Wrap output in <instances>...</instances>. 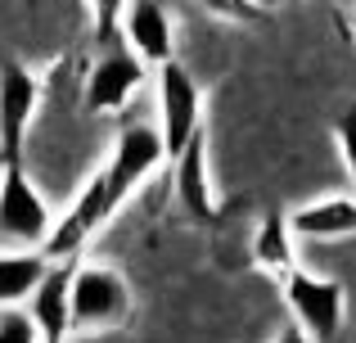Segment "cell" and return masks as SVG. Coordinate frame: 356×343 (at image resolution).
I'll use <instances>...</instances> for the list:
<instances>
[{
    "label": "cell",
    "mask_w": 356,
    "mask_h": 343,
    "mask_svg": "<svg viewBox=\"0 0 356 343\" xmlns=\"http://www.w3.org/2000/svg\"><path fill=\"white\" fill-rule=\"evenodd\" d=\"M131 285L118 266L104 262H72L68 276V326L72 339L77 335H104V330H118L131 321Z\"/></svg>",
    "instance_id": "cell-1"
},
{
    "label": "cell",
    "mask_w": 356,
    "mask_h": 343,
    "mask_svg": "<svg viewBox=\"0 0 356 343\" xmlns=\"http://www.w3.org/2000/svg\"><path fill=\"white\" fill-rule=\"evenodd\" d=\"M289 303V317L307 330L316 343H334L343 335V321H348V289H343L334 276H316V271H293L280 280Z\"/></svg>",
    "instance_id": "cell-2"
},
{
    "label": "cell",
    "mask_w": 356,
    "mask_h": 343,
    "mask_svg": "<svg viewBox=\"0 0 356 343\" xmlns=\"http://www.w3.org/2000/svg\"><path fill=\"white\" fill-rule=\"evenodd\" d=\"M163 163H167V145H163V131H158V127H140V122L136 127H122L118 141H113V154H108V163L99 168V181H104V190H108L113 212L158 168H163Z\"/></svg>",
    "instance_id": "cell-3"
},
{
    "label": "cell",
    "mask_w": 356,
    "mask_h": 343,
    "mask_svg": "<svg viewBox=\"0 0 356 343\" xmlns=\"http://www.w3.org/2000/svg\"><path fill=\"white\" fill-rule=\"evenodd\" d=\"M50 226H54V212L45 203L41 185L32 181L27 163H5V172H0V235L9 244L41 248Z\"/></svg>",
    "instance_id": "cell-4"
},
{
    "label": "cell",
    "mask_w": 356,
    "mask_h": 343,
    "mask_svg": "<svg viewBox=\"0 0 356 343\" xmlns=\"http://www.w3.org/2000/svg\"><path fill=\"white\" fill-rule=\"evenodd\" d=\"M154 90H158V131H163L167 159H176L203 131V90L190 77V68L176 63V59L158 63Z\"/></svg>",
    "instance_id": "cell-5"
},
{
    "label": "cell",
    "mask_w": 356,
    "mask_h": 343,
    "mask_svg": "<svg viewBox=\"0 0 356 343\" xmlns=\"http://www.w3.org/2000/svg\"><path fill=\"white\" fill-rule=\"evenodd\" d=\"M41 109V77L18 59H0V163H27V131Z\"/></svg>",
    "instance_id": "cell-6"
},
{
    "label": "cell",
    "mask_w": 356,
    "mask_h": 343,
    "mask_svg": "<svg viewBox=\"0 0 356 343\" xmlns=\"http://www.w3.org/2000/svg\"><path fill=\"white\" fill-rule=\"evenodd\" d=\"M145 77H149V63L140 59L127 41H113L90 63L86 90H81L86 99H81V104H86V113H122V109L131 104V95L145 86Z\"/></svg>",
    "instance_id": "cell-7"
},
{
    "label": "cell",
    "mask_w": 356,
    "mask_h": 343,
    "mask_svg": "<svg viewBox=\"0 0 356 343\" xmlns=\"http://www.w3.org/2000/svg\"><path fill=\"white\" fill-rule=\"evenodd\" d=\"M172 168H176V199H181L185 217L199 221V226H212V221L221 217V199H217L212 168H208V131L194 136L172 159Z\"/></svg>",
    "instance_id": "cell-8"
},
{
    "label": "cell",
    "mask_w": 356,
    "mask_h": 343,
    "mask_svg": "<svg viewBox=\"0 0 356 343\" xmlns=\"http://www.w3.org/2000/svg\"><path fill=\"white\" fill-rule=\"evenodd\" d=\"M122 41H127L149 68L176 59V23L158 0H131L127 14H122Z\"/></svg>",
    "instance_id": "cell-9"
},
{
    "label": "cell",
    "mask_w": 356,
    "mask_h": 343,
    "mask_svg": "<svg viewBox=\"0 0 356 343\" xmlns=\"http://www.w3.org/2000/svg\"><path fill=\"white\" fill-rule=\"evenodd\" d=\"M289 226H293L298 239H321V244L352 239L356 235V194H325V199L302 203V208L289 212Z\"/></svg>",
    "instance_id": "cell-10"
},
{
    "label": "cell",
    "mask_w": 356,
    "mask_h": 343,
    "mask_svg": "<svg viewBox=\"0 0 356 343\" xmlns=\"http://www.w3.org/2000/svg\"><path fill=\"white\" fill-rule=\"evenodd\" d=\"M77 262V257H72ZM72 262H54L50 276L41 280V289L32 294V317L41 326V343H72V326H68V276Z\"/></svg>",
    "instance_id": "cell-11"
},
{
    "label": "cell",
    "mask_w": 356,
    "mask_h": 343,
    "mask_svg": "<svg viewBox=\"0 0 356 343\" xmlns=\"http://www.w3.org/2000/svg\"><path fill=\"white\" fill-rule=\"evenodd\" d=\"M252 262L270 276V280H284L298 266V235L289 226V212H266L252 230Z\"/></svg>",
    "instance_id": "cell-12"
},
{
    "label": "cell",
    "mask_w": 356,
    "mask_h": 343,
    "mask_svg": "<svg viewBox=\"0 0 356 343\" xmlns=\"http://www.w3.org/2000/svg\"><path fill=\"white\" fill-rule=\"evenodd\" d=\"M50 257L45 248H14V253H0V308H18V303H32V294L41 289V280L50 276Z\"/></svg>",
    "instance_id": "cell-13"
},
{
    "label": "cell",
    "mask_w": 356,
    "mask_h": 343,
    "mask_svg": "<svg viewBox=\"0 0 356 343\" xmlns=\"http://www.w3.org/2000/svg\"><path fill=\"white\" fill-rule=\"evenodd\" d=\"M90 18H95V41L99 45H113L122 41V14H127L131 0H86Z\"/></svg>",
    "instance_id": "cell-14"
},
{
    "label": "cell",
    "mask_w": 356,
    "mask_h": 343,
    "mask_svg": "<svg viewBox=\"0 0 356 343\" xmlns=\"http://www.w3.org/2000/svg\"><path fill=\"white\" fill-rule=\"evenodd\" d=\"M0 343H41V326H36L32 308L27 312L0 308Z\"/></svg>",
    "instance_id": "cell-15"
},
{
    "label": "cell",
    "mask_w": 356,
    "mask_h": 343,
    "mask_svg": "<svg viewBox=\"0 0 356 343\" xmlns=\"http://www.w3.org/2000/svg\"><path fill=\"white\" fill-rule=\"evenodd\" d=\"M208 14L226 18V23H261L266 18V9H261V0H199Z\"/></svg>",
    "instance_id": "cell-16"
},
{
    "label": "cell",
    "mask_w": 356,
    "mask_h": 343,
    "mask_svg": "<svg viewBox=\"0 0 356 343\" xmlns=\"http://www.w3.org/2000/svg\"><path fill=\"white\" fill-rule=\"evenodd\" d=\"M334 136H339V154H343V168L352 176V190H356V104L348 113L339 118V127H334Z\"/></svg>",
    "instance_id": "cell-17"
},
{
    "label": "cell",
    "mask_w": 356,
    "mask_h": 343,
    "mask_svg": "<svg viewBox=\"0 0 356 343\" xmlns=\"http://www.w3.org/2000/svg\"><path fill=\"white\" fill-rule=\"evenodd\" d=\"M270 343H316V339H312V335H307V330H302V326H298V321H289V326H284V330H280V335H275V339H270Z\"/></svg>",
    "instance_id": "cell-18"
},
{
    "label": "cell",
    "mask_w": 356,
    "mask_h": 343,
    "mask_svg": "<svg viewBox=\"0 0 356 343\" xmlns=\"http://www.w3.org/2000/svg\"><path fill=\"white\" fill-rule=\"evenodd\" d=\"M0 172H5V163H0Z\"/></svg>",
    "instance_id": "cell-19"
}]
</instances>
